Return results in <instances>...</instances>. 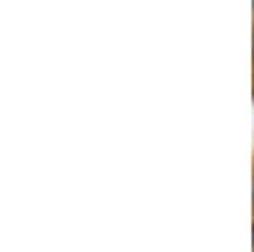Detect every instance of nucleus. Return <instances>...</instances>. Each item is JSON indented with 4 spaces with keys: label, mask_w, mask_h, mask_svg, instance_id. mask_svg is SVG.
<instances>
[{
    "label": "nucleus",
    "mask_w": 254,
    "mask_h": 252,
    "mask_svg": "<svg viewBox=\"0 0 254 252\" xmlns=\"http://www.w3.org/2000/svg\"><path fill=\"white\" fill-rule=\"evenodd\" d=\"M252 8H254V0H252Z\"/></svg>",
    "instance_id": "2"
},
{
    "label": "nucleus",
    "mask_w": 254,
    "mask_h": 252,
    "mask_svg": "<svg viewBox=\"0 0 254 252\" xmlns=\"http://www.w3.org/2000/svg\"><path fill=\"white\" fill-rule=\"evenodd\" d=\"M252 56H254V31H252Z\"/></svg>",
    "instance_id": "1"
},
{
    "label": "nucleus",
    "mask_w": 254,
    "mask_h": 252,
    "mask_svg": "<svg viewBox=\"0 0 254 252\" xmlns=\"http://www.w3.org/2000/svg\"><path fill=\"white\" fill-rule=\"evenodd\" d=\"M252 196H254V191H252Z\"/></svg>",
    "instance_id": "3"
}]
</instances>
